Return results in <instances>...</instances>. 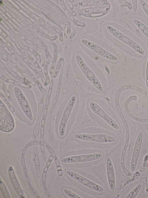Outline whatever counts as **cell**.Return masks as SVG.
I'll return each instance as SVG.
<instances>
[{
	"label": "cell",
	"mask_w": 148,
	"mask_h": 198,
	"mask_svg": "<svg viewBox=\"0 0 148 198\" xmlns=\"http://www.w3.org/2000/svg\"><path fill=\"white\" fill-rule=\"evenodd\" d=\"M77 70L75 73L82 83L90 84L100 92L103 90V81L106 82L105 77L101 71L94 70L86 63L82 56L79 54L75 57Z\"/></svg>",
	"instance_id": "1"
},
{
	"label": "cell",
	"mask_w": 148,
	"mask_h": 198,
	"mask_svg": "<svg viewBox=\"0 0 148 198\" xmlns=\"http://www.w3.org/2000/svg\"><path fill=\"white\" fill-rule=\"evenodd\" d=\"M15 123L11 113L3 102L0 100V130L5 132H10L14 129Z\"/></svg>",
	"instance_id": "2"
},
{
	"label": "cell",
	"mask_w": 148,
	"mask_h": 198,
	"mask_svg": "<svg viewBox=\"0 0 148 198\" xmlns=\"http://www.w3.org/2000/svg\"><path fill=\"white\" fill-rule=\"evenodd\" d=\"M106 28L113 36L128 45L138 53L142 55L145 54L143 48L133 40L111 26H107Z\"/></svg>",
	"instance_id": "3"
},
{
	"label": "cell",
	"mask_w": 148,
	"mask_h": 198,
	"mask_svg": "<svg viewBox=\"0 0 148 198\" xmlns=\"http://www.w3.org/2000/svg\"><path fill=\"white\" fill-rule=\"evenodd\" d=\"M81 42L85 47L99 56L108 60L116 62L118 57L114 54L93 42L85 39L81 40Z\"/></svg>",
	"instance_id": "4"
},
{
	"label": "cell",
	"mask_w": 148,
	"mask_h": 198,
	"mask_svg": "<svg viewBox=\"0 0 148 198\" xmlns=\"http://www.w3.org/2000/svg\"><path fill=\"white\" fill-rule=\"evenodd\" d=\"M76 95L72 96L68 100L62 114L59 126L58 132L61 137L64 136L66 125L77 100Z\"/></svg>",
	"instance_id": "5"
},
{
	"label": "cell",
	"mask_w": 148,
	"mask_h": 198,
	"mask_svg": "<svg viewBox=\"0 0 148 198\" xmlns=\"http://www.w3.org/2000/svg\"><path fill=\"white\" fill-rule=\"evenodd\" d=\"M75 137L82 141L101 143H112L116 141V139L114 137L103 134H77L75 135Z\"/></svg>",
	"instance_id": "6"
},
{
	"label": "cell",
	"mask_w": 148,
	"mask_h": 198,
	"mask_svg": "<svg viewBox=\"0 0 148 198\" xmlns=\"http://www.w3.org/2000/svg\"><path fill=\"white\" fill-rule=\"evenodd\" d=\"M89 108L94 114L97 115L111 127L118 130L119 127L116 122L105 112L101 106L97 103L90 101L88 104Z\"/></svg>",
	"instance_id": "7"
},
{
	"label": "cell",
	"mask_w": 148,
	"mask_h": 198,
	"mask_svg": "<svg viewBox=\"0 0 148 198\" xmlns=\"http://www.w3.org/2000/svg\"><path fill=\"white\" fill-rule=\"evenodd\" d=\"M66 173L71 178L90 189L98 192L104 190L102 187L77 173L70 170Z\"/></svg>",
	"instance_id": "8"
},
{
	"label": "cell",
	"mask_w": 148,
	"mask_h": 198,
	"mask_svg": "<svg viewBox=\"0 0 148 198\" xmlns=\"http://www.w3.org/2000/svg\"><path fill=\"white\" fill-rule=\"evenodd\" d=\"M102 156V154L100 153L72 156L62 159L61 161L66 163L88 162L99 159Z\"/></svg>",
	"instance_id": "9"
},
{
	"label": "cell",
	"mask_w": 148,
	"mask_h": 198,
	"mask_svg": "<svg viewBox=\"0 0 148 198\" xmlns=\"http://www.w3.org/2000/svg\"><path fill=\"white\" fill-rule=\"evenodd\" d=\"M14 91L18 102L24 113L30 120L33 119V116L29 104L21 91L18 87H15Z\"/></svg>",
	"instance_id": "10"
},
{
	"label": "cell",
	"mask_w": 148,
	"mask_h": 198,
	"mask_svg": "<svg viewBox=\"0 0 148 198\" xmlns=\"http://www.w3.org/2000/svg\"><path fill=\"white\" fill-rule=\"evenodd\" d=\"M143 138V134L140 132L138 134L134 145L130 163V169L134 171L136 167L140 153Z\"/></svg>",
	"instance_id": "11"
},
{
	"label": "cell",
	"mask_w": 148,
	"mask_h": 198,
	"mask_svg": "<svg viewBox=\"0 0 148 198\" xmlns=\"http://www.w3.org/2000/svg\"><path fill=\"white\" fill-rule=\"evenodd\" d=\"M106 167L108 186L110 190L114 191L116 186L115 175L112 161L109 157L106 159Z\"/></svg>",
	"instance_id": "12"
},
{
	"label": "cell",
	"mask_w": 148,
	"mask_h": 198,
	"mask_svg": "<svg viewBox=\"0 0 148 198\" xmlns=\"http://www.w3.org/2000/svg\"><path fill=\"white\" fill-rule=\"evenodd\" d=\"M8 171L10 179L17 192L21 197L25 198L13 167L12 166H9Z\"/></svg>",
	"instance_id": "13"
},
{
	"label": "cell",
	"mask_w": 148,
	"mask_h": 198,
	"mask_svg": "<svg viewBox=\"0 0 148 198\" xmlns=\"http://www.w3.org/2000/svg\"><path fill=\"white\" fill-rule=\"evenodd\" d=\"M78 5L82 6L101 5L108 6L109 3L108 2L105 0L86 1L79 2Z\"/></svg>",
	"instance_id": "14"
},
{
	"label": "cell",
	"mask_w": 148,
	"mask_h": 198,
	"mask_svg": "<svg viewBox=\"0 0 148 198\" xmlns=\"http://www.w3.org/2000/svg\"><path fill=\"white\" fill-rule=\"evenodd\" d=\"M109 7L108 6H103L93 8H89L84 9L81 11L82 12L87 13H102L109 10Z\"/></svg>",
	"instance_id": "15"
},
{
	"label": "cell",
	"mask_w": 148,
	"mask_h": 198,
	"mask_svg": "<svg viewBox=\"0 0 148 198\" xmlns=\"http://www.w3.org/2000/svg\"><path fill=\"white\" fill-rule=\"evenodd\" d=\"M134 22L141 32L148 38V27L140 20L134 19Z\"/></svg>",
	"instance_id": "16"
},
{
	"label": "cell",
	"mask_w": 148,
	"mask_h": 198,
	"mask_svg": "<svg viewBox=\"0 0 148 198\" xmlns=\"http://www.w3.org/2000/svg\"><path fill=\"white\" fill-rule=\"evenodd\" d=\"M121 88L122 91L129 89L136 90L148 98V93L141 88L137 86L131 85H125L122 87Z\"/></svg>",
	"instance_id": "17"
},
{
	"label": "cell",
	"mask_w": 148,
	"mask_h": 198,
	"mask_svg": "<svg viewBox=\"0 0 148 198\" xmlns=\"http://www.w3.org/2000/svg\"><path fill=\"white\" fill-rule=\"evenodd\" d=\"M142 185L140 184L134 187L127 195L125 198H135L142 188Z\"/></svg>",
	"instance_id": "18"
},
{
	"label": "cell",
	"mask_w": 148,
	"mask_h": 198,
	"mask_svg": "<svg viewBox=\"0 0 148 198\" xmlns=\"http://www.w3.org/2000/svg\"><path fill=\"white\" fill-rule=\"evenodd\" d=\"M0 186L2 192L5 198H11L7 188L4 182L0 179Z\"/></svg>",
	"instance_id": "19"
},
{
	"label": "cell",
	"mask_w": 148,
	"mask_h": 198,
	"mask_svg": "<svg viewBox=\"0 0 148 198\" xmlns=\"http://www.w3.org/2000/svg\"><path fill=\"white\" fill-rule=\"evenodd\" d=\"M64 192L70 198H82L77 194L75 193L71 190L65 189L64 190Z\"/></svg>",
	"instance_id": "20"
},
{
	"label": "cell",
	"mask_w": 148,
	"mask_h": 198,
	"mask_svg": "<svg viewBox=\"0 0 148 198\" xmlns=\"http://www.w3.org/2000/svg\"><path fill=\"white\" fill-rule=\"evenodd\" d=\"M139 1L143 10L148 16V5L144 0H140Z\"/></svg>",
	"instance_id": "21"
},
{
	"label": "cell",
	"mask_w": 148,
	"mask_h": 198,
	"mask_svg": "<svg viewBox=\"0 0 148 198\" xmlns=\"http://www.w3.org/2000/svg\"><path fill=\"white\" fill-rule=\"evenodd\" d=\"M145 83L146 87H148V57L146 66L145 73Z\"/></svg>",
	"instance_id": "22"
},
{
	"label": "cell",
	"mask_w": 148,
	"mask_h": 198,
	"mask_svg": "<svg viewBox=\"0 0 148 198\" xmlns=\"http://www.w3.org/2000/svg\"><path fill=\"white\" fill-rule=\"evenodd\" d=\"M121 2V4L123 6H127L130 9L132 8V5L129 2L126 1H120Z\"/></svg>",
	"instance_id": "23"
},
{
	"label": "cell",
	"mask_w": 148,
	"mask_h": 198,
	"mask_svg": "<svg viewBox=\"0 0 148 198\" xmlns=\"http://www.w3.org/2000/svg\"><path fill=\"white\" fill-rule=\"evenodd\" d=\"M132 8L133 11L134 12H136L137 10V0H132Z\"/></svg>",
	"instance_id": "24"
}]
</instances>
